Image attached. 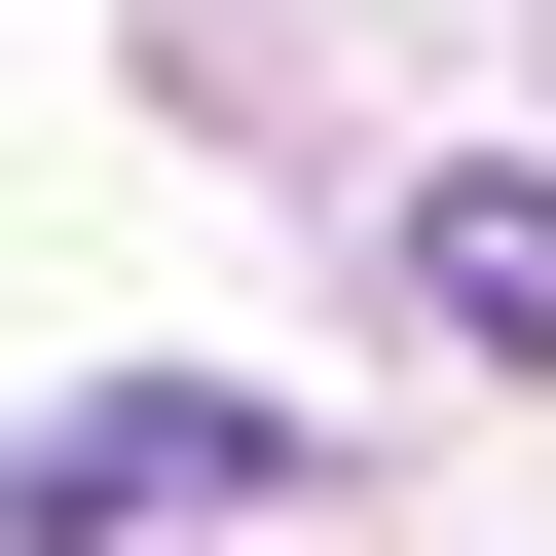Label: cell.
<instances>
[{"mask_svg": "<svg viewBox=\"0 0 556 556\" xmlns=\"http://www.w3.org/2000/svg\"><path fill=\"white\" fill-rule=\"evenodd\" d=\"M223 519H298V408L260 371H149V408H38L0 445V556H223Z\"/></svg>", "mask_w": 556, "mask_h": 556, "instance_id": "6da1fadb", "label": "cell"}, {"mask_svg": "<svg viewBox=\"0 0 556 556\" xmlns=\"http://www.w3.org/2000/svg\"><path fill=\"white\" fill-rule=\"evenodd\" d=\"M408 298H445L482 371H556V186H445V223H408Z\"/></svg>", "mask_w": 556, "mask_h": 556, "instance_id": "7a4b0ae2", "label": "cell"}]
</instances>
